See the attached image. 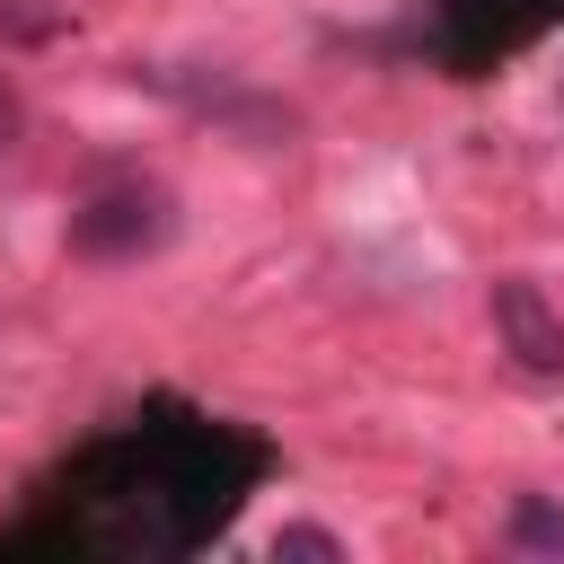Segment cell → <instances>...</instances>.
Instances as JSON below:
<instances>
[{
    "mask_svg": "<svg viewBox=\"0 0 564 564\" xmlns=\"http://www.w3.org/2000/svg\"><path fill=\"white\" fill-rule=\"evenodd\" d=\"M176 238V194L150 185V176H115L97 185L79 212H70V247L97 256V264H132V256H159Z\"/></svg>",
    "mask_w": 564,
    "mask_h": 564,
    "instance_id": "1",
    "label": "cell"
},
{
    "mask_svg": "<svg viewBox=\"0 0 564 564\" xmlns=\"http://www.w3.org/2000/svg\"><path fill=\"white\" fill-rule=\"evenodd\" d=\"M502 538H511L520 555H564V502H546V494H520Z\"/></svg>",
    "mask_w": 564,
    "mask_h": 564,
    "instance_id": "4",
    "label": "cell"
},
{
    "mask_svg": "<svg viewBox=\"0 0 564 564\" xmlns=\"http://www.w3.org/2000/svg\"><path fill=\"white\" fill-rule=\"evenodd\" d=\"M282 555H317V564H335L344 538H335V529H273V564H282Z\"/></svg>",
    "mask_w": 564,
    "mask_h": 564,
    "instance_id": "5",
    "label": "cell"
},
{
    "mask_svg": "<svg viewBox=\"0 0 564 564\" xmlns=\"http://www.w3.org/2000/svg\"><path fill=\"white\" fill-rule=\"evenodd\" d=\"M18 123H26V115H18V97H9V79H0V159L18 150Z\"/></svg>",
    "mask_w": 564,
    "mask_h": 564,
    "instance_id": "6",
    "label": "cell"
},
{
    "mask_svg": "<svg viewBox=\"0 0 564 564\" xmlns=\"http://www.w3.org/2000/svg\"><path fill=\"white\" fill-rule=\"evenodd\" d=\"M141 79L167 88L176 106H194V115H220L229 132H256V141H282V132H291V106L247 97V88H229V79H185V70H141Z\"/></svg>",
    "mask_w": 564,
    "mask_h": 564,
    "instance_id": "3",
    "label": "cell"
},
{
    "mask_svg": "<svg viewBox=\"0 0 564 564\" xmlns=\"http://www.w3.org/2000/svg\"><path fill=\"white\" fill-rule=\"evenodd\" d=\"M494 335H502V352H511L520 379H564V308L529 273L494 282Z\"/></svg>",
    "mask_w": 564,
    "mask_h": 564,
    "instance_id": "2",
    "label": "cell"
}]
</instances>
